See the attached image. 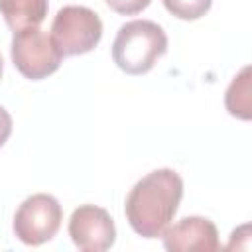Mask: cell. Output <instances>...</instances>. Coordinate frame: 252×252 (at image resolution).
I'll use <instances>...</instances> for the list:
<instances>
[{
	"instance_id": "8992f818",
	"label": "cell",
	"mask_w": 252,
	"mask_h": 252,
	"mask_svg": "<svg viewBox=\"0 0 252 252\" xmlns=\"http://www.w3.org/2000/svg\"><path fill=\"white\" fill-rule=\"evenodd\" d=\"M69 236L83 252H104L116 240V226L106 209L81 205L69 219Z\"/></svg>"
},
{
	"instance_id": "7c38bea8",
	"label": "cell",
	"mask_w": 252,
	"mask_h": 252,
	"mask_svg": "<svg viewBox=\"0 0 252 252\" xmlns=\"http://www.w3.org/2000/svg\"><path fill=\"white\" fill-rule=\"evenodd\" d=\"M10 134H12V116L4 106H0V148L8 142Z\"/></svg>"
},
{
	"instance_id": "8fae6325",
	"label": "cell",
	"mask_w": 252,
	"mask_h": 252,
	"mask_svg": "<svg viewBox=\"0 0 252 252\" xmlns=\"http://www.w3.org/2000/svg\"><path fill=\"white\" fill-rule=\"evenodd\" d=\"M104 2L110 6V10H114L120 16H134L146 10L152 0H104Z\"/></svg>"
},
{
	"instance_id": "277c9868",
	"label": "cell",
	"mask_w": 252,
	"mask_h": 252,
	"mask_svg": "<svg viewBox=\"0 0 252 252\" xmlns=\"http://www.w3.org/2000/svg\"><path fill=\"white\" fill-rule=\"evenodd\" d=\"M10 53L14 67L32 81L53 75L63 59L51 35L39 30V26H30L14 32Z\"/></svg>"
},
{
	"instance_id": "7a4b0ae2",
	"label": "cell",
	"mask_w": 252,
	"mask_h": 252,
	"mask_svg": "<svg viewBox=\"0 0 252 252\" xmlns=\"http://www.w3.org/2000/svg\"><path fill=\"white\" fill-rule=\"evenodd\" d=\"M167 51L163 28L152 20H132L120 26L112 41V61L128 75H144L154 69Z\"/></svg>"
},
{
	"instance_id": "9c48e42d",
	"label": "cell",
	"mask_w": 252,
	"mask_h": 252,
	"mask_svg": "<svg viewBox=\"0 0 252 252\" xmlns=\"http://www.w3.org/2000/svg\"><path fill=\"white\" fill-rule=\"evenodd\" d=\"M224 104L232 116L250 120V67H242L232 79L224 94Z\"/></svg>"
},
{
	"instance_id": "52a82bcc",
	"label": "cell",
	"mask_w": 252,
	"mask_h": 252,
	"mask_svg": "<svg viewBox=\"0 0 252 252\" xmlns=\"http://www.w3.org/2000/svg\"><path fill=\"white\" fill-rule=\"evenodd\" d=\"M163 246L169 252H215L220 248L219 230L205 217H185L175 224H167L161 232Z\"/></svg>"
},
{
	"instance_id": "5b68a950",
	"label": "cell",
	"mask_w": 252,
	"mask_h": 252,
	"mask_svg": "<svg viewBox=\"0 0 252 252\" xmlns=\"http://www.w3.org/2000/svg\"><path fill=\"white\" fill-rule=\"evenodd\" d=\"M63 209L53 195L35 193L28 197L14 215V234L28 246L49 242L61 228Z\"/></svg>"
},
{
	"instance_id": "ba28073f",
	"label": "cell",
	"mask_w": 252,
	"mask_h": 252,
	"mask_svg": "<svg viewBox=\"0 0 252 252\" xmlns=\"http://www.w3.org/2000/svg\"><path fill=\"white\" fill-rule=\"evenodd\" d=\"M47 0H0V14L14 32L39 26L47 16Z\"/></svg>"
},
{
	"instance_id": "30bf717a",
	"label": "cell",
	"mask_w": 252,
	"mask_h": 252,
	"mask_svg": "<svg viewBox=\"0 0 252 252\" xmlns=\"http://www.w3.org/2000/svg\"><path fill=\"white\" fill-rule=\"evenodd\" d=\"M165 10L179 20H199L211 10L213 0H161Z\"/></svg>"
},
{
	"instance_id": "3957f363",
	"label": "cell",
	"mask_w": 252,
	"mask_h": 252,
	"mask_svg": "<svg viewBox=\"0 0 252 252\" xmlns=\"http://www.w3.org/2000/svg\"><path fill=\"white\" fill-rule=\"evenodd\" d=\"M51 39L63 57L93 51L102 37L98 14L87 6H63L51 22Z\"/></svg>"
},
{
	"instance_id": "6da1fadb",
	"label": "cell",
	"mask_w": 252,
	"mask_h": 252,
	"mask_svg": "<svg viewBox=\"0 0 252 252\" xmlns=\"http://www.w3.org/2000/svg\"><path fill=\"white\" fill-rule=\"evenodd\" d=\"M183 197V179L175 169L161 167L142 177L128 193L124 213L132 230L144 238L161 236Z\"/></svg>"
},
{
	"instance_id": "4fadbf2b",
	"label": "cell",
	"mask_w": 252,
	"mask_h": 252,
	"mask_svg": "<svg viewBox=\"0 0 252 252\" xmlns=\"http://www.w3.org/2000/svg\"><path fill=\"white\" fill-rule=\"evenodd\" d=\"M2 71H4V63H2V55H0V79H2Z\"/></svg>"
}]
</instances>
